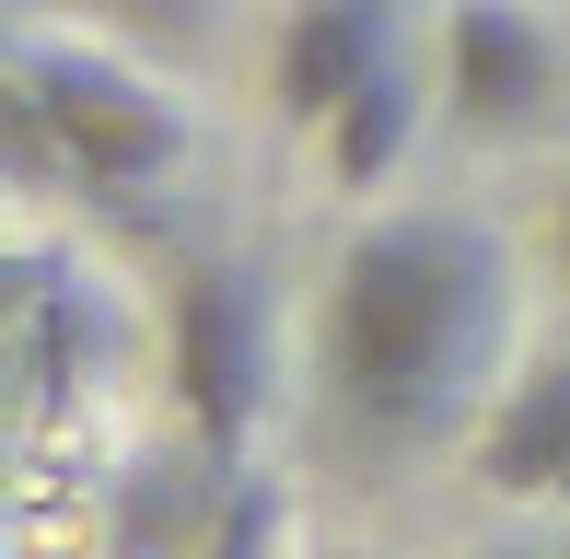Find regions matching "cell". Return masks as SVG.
Listing matches in <instances>:
<instances>
[{
    "label": "cell",
    "instance_id": "cell-1",
    "mask_svg": "<svg viewBox=\"0 0 570 559\" xmlns=\"http://www.w3.org/2000/svg\"><path fill=\"white\" fill-rule=\"evenodd\" d=\"M512 339V257L465 210H396L338 245L326 280V385L361 431L431 443L489 396Z\"/></svg>",
    "mask_w": 570,
    "mask_h": 559
},
{
    "label": "cell",
    "instance_id": "cell-2",
    "mask_svg": "<svg viewBox=\"0 0 570 559\" xmlns=\"http://www.w3.org/2000/svg\"><path fill=\"white\" fill-rule=\"evenodd\" d=\"M12 151L59 164L94 198H140L187 164V117L94 36H23L12 47Z\"/></svg>",
    "mask_w": 570,
    "mask_h": 559
},
{
    "label": "cell",
    "instance_id": "cell-3",
    "mask_svg": "<svg viewBox=\"0 0 570 559\" xmlns=\"http://www.w3.org/2000/svg\"><path fill=\"white\" fill-rule=\"evenodd\" d=\"M175 409H187L198 454H222V467H245L256 443V409H268V292H256V268H187V292H175Z\"/></svg>",
    "mask_w": 570,
    "mask_h": 559
},
{
    "label": "cell",
    "instance_id": "cell-4",
    "mask_svg": "<svg viewBox=\"0 0 570 559\" xmlns=\"http://www.w3.org/2000/svg\"><path fill=\"white\" fill-rule=\"evenodd\" d=\"M384 59H407V0H303L292 36H279V59H268L279 129H326Z\"/></svg>",
    "mask_w": 570,
    "mask_h": 559
},
{
    "label": "cell",
    "instance_id": "cell-5",
    "mask_svg": "<svg viewBox=\"0 0 570 559\" xmlns=\"http://www.w3.org/2000/svg\"><path fill=\"white\" fill-rule=\"evenodd\" d=\"M559 94V36L524 0H454L443 12V106L465 129H524Z\"/></svg>",
    "mask_w": 570,
    "mask_h": 559
},
{
    "label": "cell",
    "instance_id": "cell-6",
    "mask_svg": "<svg viewBox=\"0 0 570 559\" xmlns=\"http://www.w3.org/2000/svg\"><path fill=\"white\" fill-rule=\"evenodd\" d=\"M478 478H489L501 501H559V490H570V350H548V362L489 409Z\"/></svg>",
    "mask_w": 570,
    "mask_h": 559
},
{
    "label": "cell",
    "instance_id": "cell-7",
    "mask_svg": "<svg viewBox=\"0 0 570 559\" xmlns=\"http://www.w3.org/2000/svg\"><path fill=\"white\" fill-rule=\"evenodd\" d=\"M407 140H420V59H384L373 82H361L350 106H338V117L315 129V151H326V187L373 198L384 175L407 164Z\"/></svg>",
    "mask_w": 570,
    "mask_h": 559
},
{
    "label": "cell",
    "instance_id": "cell-8",
    "mask_svg": "<svg viewBox=\"0 0 570 559\" xmlns=\"http://www.w3.org/2000/svg\"><path fill=\"white\" fill-rule=\"evenodd\" d=\"M106 350H117L106 303H94L82 280H47V292H36V315H23V362H36L47 385H70V373H94Z\"/></svg>",
    "mask_w": 570,
    "mask_h": 559
},
{
    "label": "cell",
    "instance_id": "cell-9",
    "mask_svg": "<svg viewBox=\"0 0 570 559\" xmlns=\"http://www.w3.org/2000/svg\"><path fill=\"white\" fill-rule=\"evenodd\" d=\"M187 559H292V501H279V478H245V467H233Z\"/></svg>",
    "mask_w": 570,
    "mask_h": 559
},
{
    "label": "cell",
    "instance_id": "cell-10",
    "mask_svg": "<svg viewBox=\"0 0 570 559\" xmlns=\"http://www.w3.org/2000/svg\"><path fill=\"white\" fill-rule=\"evenodd\" d=\"M106 36H140V47H198L222 23V0H82Z\"/></svg>",
    "mask_w": 570,
    "mask_h": 559
},
{
    "label": "cell",
    "instance_id": "cell-11",
    "mask_svg": "<svg viewBox=\"0 0 570 559\" xmlns=\"http://www.w3.org/2000/svg\"><path fill=\"white\" fill-rule=\"evenodd\" d=\"M559 268H570V198H559Z\"/></svg>",
    "mask_w": 570,
    "mask_h": 559
},
{
    "label": "cell",
    "instance_id": "cell-12",
    "mask_svg": "<svg viewBox=\"0 0 570 559\" xmlns=\"http://www.w3.org/2000/svg\"><path fill=\"white\" fill-rule=\"evenodd\" d=\"M326 559H373V548H326Z\"/></svg>",
    "mask_w": 570,
    "mask_h": 559
}]
</instances>
